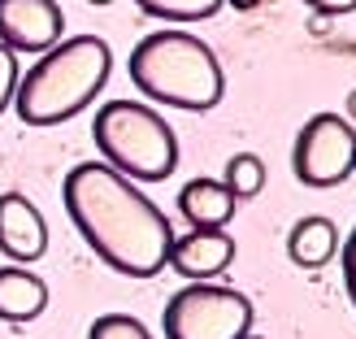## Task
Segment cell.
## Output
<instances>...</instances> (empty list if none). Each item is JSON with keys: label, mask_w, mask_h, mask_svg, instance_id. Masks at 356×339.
<instances>
[{"label": "cell", "mask_w": 356, "mask_h": 339, "mask_svg": "<svg viewBox=\"0 0 356 339\" xmlns=\"http://www.w3.org/2000/svg\"><path fill=\"white\" fill-rule=\"evenodd\" d=\"M61 200L74 230L109 270L127 278H156L170 265V218L113 166H74L61 183Z\"/></svg>", "instance_id": "obj_1"}, {"label": "cell", "mask_w": 356, "mask_h": 339, "mask_svg": "<svg viewBox=\"0 0 356 339\" xmlns=\"http://www.w3.org/2000/svg\"><path fill=\"white\" fill-rule=\"evenodd\" d=\"M113 74V52L100 35H70L40 52L13 92V109L26 127H61L92 104Z\"/></svg>", "instance_id": "obj_2"}, {"label": "cell", "mask_w": 356, "mask_h": 339, "mask_svg": "<svg viewBox=\"0 0 356 339\" xmlns=\"http://www.w3.org/2000/svg\"><path fill=\"white\" fill-rule=\"evenodd\" d=\"M127 74L139 96L183 113H209L226 96V70L218 61V52L200 35L178 26L144 35L127 61Z\"/></svg>", "instance_id": "obj_3"}, {"label": "cell", "mask_w": 356, "mask_h": 339, "mask_svg": "<svg viewBox=\"0 0 356 339\" xmlns=\"http://www.w3.org/2000/svg\"><path fill=\"white\" fill-rule=\"evenodd\" d=\"M92 139L104 166L127 174L131 183H161L178 166V139L170 122L144 100H109L92 122Z\"/></svg>", "instance_id": "obj_4"}, {"label": "cell", "mask_w": 356, "mask_h": 339, "mask_svg": "<svg viewBox=\"0 0 356 339\" xmlns=\"http://www.w3.org/2000/svg\"><path fill=\"white\" fill-rule=\"evenodd\" d=\"M165 339H243L252 335V300L222 283H187L165 305Z\"/></svg>", "instance_id": "obj_5"}, {"label": "cell", "mask_w": 356, "mask_h": 339, "mask_svg": "<svg viewBox=\"0 0 356 339\" xmlns=\"http://www.w3.org/2000/svg\"><path fill=\"white\" fill-rule=\"evenodd\" d=\"M291 170L305 187H339L356 170V127L339 113H313L296 135Z\"/></svg>", "instance_id": "obj_6"}, {"label": "cell", "mask_w": 356, "mask_h": 339, "mask_svg": "<svg viewBox=\"0 0 356 339\" xmlns=\"http://www.w3.org/2000/svg\"><path fill=\"white\" fill-rule=\"evenodd\" d=\"M65 35L57 0H0V44L9 52H48Z\"/></svg>", "instance_id": "obj_7"}, {"label": "cell", "mask_w": 356, "mask_h": 339, "mask_svg": "<svg viewBox=\"0 0 356 339\" xmlns=\"http://www.w3.org/2000/svg\"><path fill=\"white\" fill-rule=\"evenodd\" d=\"M0 253L13 265H31L48 253V222L22 191L0 196Z\"/></svg>", "instance_id": "obj_8"}, {"label": "cell", "mask_w": 356, "mask_h": 339, "mask_svg": "<svg viewBox=\"0 0 356 339\" xmlns=\"http://www.w3.org/2000/svg\"><path fill=\"white\" fill-rule=\"evenodd\" d=\"M235 261V235H226V226L218 230H187L174 235L170 244V270H178L187 283H213L222 270H230Z\"/></svg>", "instance_id": "obj_9"}, {"label": "cell", "mask_w": 356, "mask_h": 339, "mask_svg": "<svg viewBox=\"0 0 356 339\" xmlns=\"http://www.w3.org/2000/svg\"><path fill=\"white\" fill-rule=\"evenodd\" d=\"M235 196L226 191L222 178H191V183L178 191V213L195 226V230H218L235 218Z\"/></svg>", "instance_id": "obj_10"}, {"label": "cell", "mask_w": 356, "mask_h": 339, "mask_svg": "<svg viewBox=\"0 0 356 339\" xmlns=\"http://www.w3.org/2000/svg\"><path fill=\"white\" fill-rule=\"evenodd\" d=\"M44 309L48 283L22 265H0V322H35Z\"/></svg>", "instance_id": "obj_11"}, {"label": "cell", "mask_w": 356, "mask_h": 339, "mask_svg": "<svg viewBox=\"0 0 356 339\" xmlns=\"http://www.w3.org/2000/svg\"><path fill=\"white\" fill-rule=\"evenodd\" d=\"M339 253V230H334L330 218H300L291 226V235H287V257L296 265H305V270H322V265Z\"/></svg>", "instance_id": "obj_12"}, {"label": "cell", "mask_w": 356, "mask_h": 339, "mask_svg": "<svg viewBox=\"0 0 356 339\" xmlns=\"http://www.w3.org/2000/svg\"><path fill=\"white\" fill-rule=\"evenodd\" d=\"M222 183H226V191L235 196V200H252V196H261V187H265V161L257 152H235L226 161V170H222Z\"/></svg>", "instance_id": "obj_13"}, {"label": "cell", "mask_w": 356, "mask_h": 339, "mask_svg": "<svg viewBox=\"0 0 356 339\" xmlns=\"http://www.w3.org/2000/svg\"><path fill=\"white\" fill-rule=\"evenodd\" d=\"M135 5L148 17H161V22H204L226 0H135Z\"/></svg>", "instance_id": "obj_14"}, {"label": "cell", "mask_w": 356, "mask_h": 339, "mask_svg": "<svg viewBox=\"0 0 356 339\" xmlns=\"http://www.w3.org/2000/svg\"><path fill=\"white\" fill-rule=\"evenodd\" d=\"M87 339H152V335L131 313H100L92 322V331H87Z\"/></svg>", "instance_id": "obj_15"}, {"label": "cell", "mask_w": 356, "mask_h": 339, "mask_svg": "<svg viewBox=\"0 0 356 339\" xmlns=\"http://www.w3.org/2000/svg\"><path fill=\"white\" fill-rule=\"evenodd\" d=\"M17 79H22V70H17V52H9L0 44V113L13 104V92H17Z\"/></svg>", "instance_id": "obj_16"}, {"label": "cell", "mask_w": 356, "mask_h": 339, "mask_svg": "<svg viewBox=\"0 0 356 339\" xmlns=\"http://www.w3.org/2000/svg\"><path fill=\"white\" fill-rule=\"evenodd\" d=\"M339 265H343V287H348V300H352V309H356V226H352L348 244L339 248Z\"/></svg>", "instance_id": "obj_17"}, {"label": "cell", "mask_w": 356, "mask_h": 339, "mask_svg": "<svg viewBox=\"0 0 356 339\" xmlns=\"http://www.w3.org/2000/svg\"><path fill=\"white\" fill-rule=\"evenodd\" d=\"M305 5L313 13H322V17H339V13H352L356 9V0H305Z\"/></svg>", "instance_id": "obj_18"}, {"label": "cell", "mask_w": 356, "mask_h": 339, "mask_svg": "<svg viewBox=\"0 0 356 339\" xmlns=\"http://www.w3.org/2000/svg\"><path fill=\"white\" fill-rule=\"evenodd\" d=\"M348 122H352V127H356V87H352V92H348Z\"/></svg>", "instance_id": "obj_19"}, {"label": "cell", "mask_w": 356, "mask_h": 339, "mask_svg": "<svg viewBox=\"0 0 356 339\" xmlns=\"http://www.w3.org/2000/svg\"><path fill=\"white\" fill-rule=\"evenodd\" d=\"M226 5H235V9H257L261 0H226Z\"/></svg>", "instance_id": "obj_20"}, {"label": "cell", "mask_w": 356, "mask_h": 339, "mask_svg": "<svg viewBox=\"0 0 356 339\" xmlns=\"http://www.w3.org/2000/svg\"><path fill=\"white\" fill-rule=\"evenodd\" d=\"M87 5H113V0H87Z\"/></svg>", "instance_id": "obj_21"}, {"label": "cell", "mask_w": 356, "mask_h": 339, "mask_svg": "<svg viewBox=\"0 0 356 339\" xmlns=\"http://www.w3.org/2000/svg\"><path fill=\"white\" fill-rule=\"evenodd\" d=\"M243 339H261V335H243Z\"/></svg>", "instance_id": "obj_22"}, {"label": "cell", "mask_w": 356, "mask_h": 339, "mask_svg": "<svg viewBox=\"0 0 356 339\" xmlns=\"http://www.w3.org/2000/svg\"><path fill=\"white\" fill-rule=\"evenodd\" d=\"M352 174H356V170H352Z\"/></svg>", "instance_id": "obj_23"}]
</instances>
